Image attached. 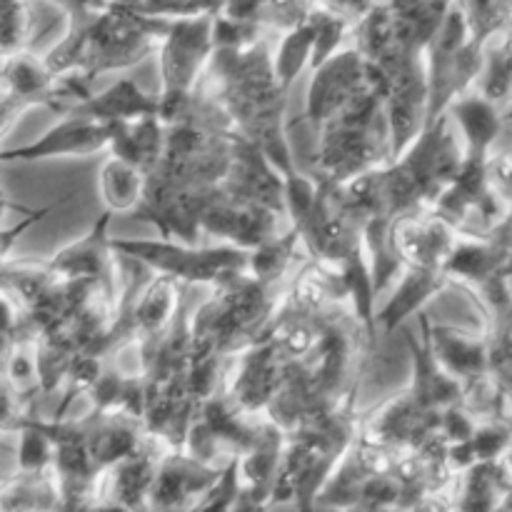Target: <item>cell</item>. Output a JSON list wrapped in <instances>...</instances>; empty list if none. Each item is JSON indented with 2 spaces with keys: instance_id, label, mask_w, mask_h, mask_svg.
Wrapping results in <instances>:
<instances>
[{
  "instance_id": "cell-1",
  "label": "cell",
  "mask_w": 512,
  "mask_h": 512,
  "mask_svg": "<svg viewBox=\"0 0 512 512\" xmlns=\"http://www.w3.org/2000/svg\"><path fill=\"white\" fill-rule=\"evenodd\" d=\"M110 250L183 285H223L248 270L250 250L238 245H188L175 240H110Z\"/></svg>"
},
{
  "instance_id": "cell-4",
  "label": "cell",
  "mask_w": 512,
  "mask_h": 512,
  "mask_svg": "<svg viewBox=\"0 0 512 512\" xmlns=\"http://www.w3.org/2000/svg\"><path fill=\"white\" fill-rule=\"evenodd\" d=\"M113 213L105 210L98 218V223L88 230L83 240L68 245L65 250H60L58 255H53L50 260H45L53 273L63 275V278H98L103 283L113 285V280L108 278V273L115 270V253L110 250V238H108V225Z\"/></svg>"
},
{
  "instance_id": "cell-5",
  "label": "cell",
  "mask_w": 512,
  "mask_h": 512,
  "mask_svg": "<svg viewBox=\"0 0 512 512\" xmlns=\"http://www.w3.org/2000/svg\"><path fill=\"white\" fill-rule=\"evenodd\" d=\"M158 110L160 103L155 95L143 93L133 80H120L103 93H93L85 103L75 105L68 115L95 120V123H130V120L158 115Z\"/></svg>"
},
{
  "instance_id": "cell-2",
  "label": "cell",
  "mask_w": 512,
  "mask_h": 512,
  "mask_svg": "<svg viewBox=\"0 0 512 512\" xmlns=\"http://www.w3.org/2000/svg\"><path fill=\"white\" fill-rule=\"evenodd\" d=\"M223 468L205 465L190 455L168 450L155 473L148 495V512H190L200 498L218 483Z\"/></svg>"
},
{
  "instance_id": "cell-9",
  "label": "cell",
  "mask_w": 512,
  "mask_h": 512,
  "mask_svg": "<svg viewBox=\"0 0 512 512\" xmlns=\"http://www.w3.org/2000/svg\"><path fill=\"white\" fill-rule=\"evenodd\" d=\"M453 113L458 115L460 125H463L465 135H468L470 145H473V158H480V150L493 140L495 130H498L493 108L483 103V100H463V103L453 105Z\"/></svg>"
},
{
  "instance_id": "cell-6",
  "label": "cell",
  "mask_w": 512,
  "mask_h": 512,
  "mask_svg": "<svg viewBox=\"0 0 512 512\" xmlns=\"http://www.w3.org/2000/svg\"><path fill=\"white\" fill-rule=\"evenodd\" d=\"M440 270H418L405 268L398 278V288L390 295L388 305L380 313H375V323L383 325L385 333H393L395 328L405 323L413 313H418L440 288Z\"/></svg>"
},
{
  "instance_id": "cell-8",
  "label": "cell",
  "mask_w": 512,
  "mask_h": 512,
  "mask_svg": "<svg viewBox=\"0 0 512 512\" xmlns=\"http://www.w3.org/2000/svg\"><path fill=\"white\" fill-rule=\"evenodd\" d=\"M313 43H315V20H310V23L298 25V28L283 40V45H280L278 55H275L273 60V70L280 88H283L285 93H288L293 80L300 75L303 65L310 63V58H313Z\"/></svg>"
},
{
  "instance_id": "cell-3",
  "label": "cell",
  "mask_w": 512,
  "mask_h": 512,
  "mask_svg": "<svg viewBox=\"0 0 512 512\" xmlns=\"http://www.w3.org/2000/svg\"><path fill=\"white\" fill-rule=\"evenodd\" d=\"M110 130L105 123L65 115L58 125L40 135L35 143L18 148H0V163H33V160L65 158V155H90L108 148Z\"/></svg>"
},
{
  "instance_id": "cell-7",
  "label": "cell",
  "mask_w": 512,
  "mask_h": 512,
  "mask_svg": "<svg viewBox=\"0 0 512 512\" xmlns=\"http://www.w3.org/2000/svg\"><path fill=\"white\" fill-rule=\"evenodd\" d=\"M145 178L140 168L123 163V160L110 158L100 170V195L108 213H125V210H138L143 200Z\"/></svg>"
}]
</instances>
